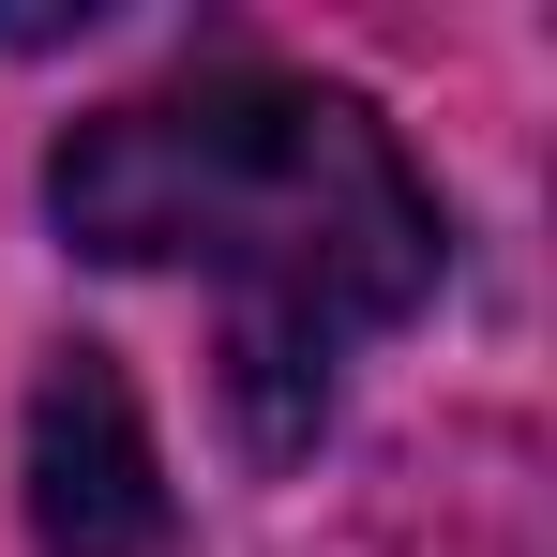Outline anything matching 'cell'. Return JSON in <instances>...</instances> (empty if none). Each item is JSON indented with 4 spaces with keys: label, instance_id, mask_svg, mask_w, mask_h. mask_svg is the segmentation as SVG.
I'll list each match as a JSON object with an SVG mask.
<instances>
[{
    "label": "cell",
    "instance_id": "cell-1",
    "mask_svg": "<svg viewBox=\"0 0 557 557\" xmlns=\"http://www.w3.org/2000/svg\"><path fill=\"white\" fill-rule=\"evenodd\" d=\"M46 211L61 242L106 272H226L242 332V407L257 437H301L332 407V362L437 301V196L392 151V121L362 91L317 76H182V91L91 106L46 151Z\"/></svg>",
    "mask_w": 557,
    "mask_h": 557
},
{
    "label": "cell",
    "instance_id": "cell-2",
    "mask_svg": "<svg viewBox=\"0 0 557 557\" xmlns=\"http://www.w3.org/2000/svg\"><path fill=\"white\" fill-rule=\"evenodd\" d=\"M30 543L46 557H182L151 407L106 347H46V376H30Z\"/></svg>",
    "mask_w": 557,
    "mask_h": 557
}]
</instances>
